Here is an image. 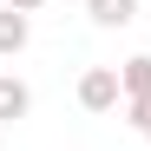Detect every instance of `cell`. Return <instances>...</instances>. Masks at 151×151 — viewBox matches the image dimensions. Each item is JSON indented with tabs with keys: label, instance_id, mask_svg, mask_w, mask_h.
I'll list each match as a JSON object with an SVG mask.
<instances>
[{
	"label": "cell",
	"instance_id": "277c9868",
	"mask_svg": "<svg viewBox=\"0 0 151 151\" xmlns=\"http://www.w3.org/2000/svg\"><path fill=\"white\" fill-rule=\"evenodd\" d=\"M27 112H33V92H27V79L0 72V125H13V118H27Z\"/></svg>",
	"mask_w": 151,
	"mask_h": 151
},
{
	"label": "cell",
	"instance_id": "8992f818",
	"mask_svg": "<svg viewBox=\"0 0 151 151\" xmlns=\"http://www.w3.org/2000/svg\"><path fill=\"white\" fill-rule=\"evenodd\" d=\"M125 118L138 125V138H151V99H145V105H125Z\"/></svg>",
	"mask_w": 151,
	"mask_h": 151
},
{
	"label": "cell",
	"instance_id": "5b68a950",
	"mask_svg": "<svg viewBox=\"0 0 151 151\" xmlns=\"http://www.w3.org/2000/svg\"><path fill=\"white\" fill-rule=\"evenodd\" d=\"M92 27H132L138 20V0H86Z\"/></svg>",
	"mask_w": 151,
	"mask_h": 151
},
{
	"label": "cell",
	"instance_id": "7a4b0ae2",
	"mask_svg": "<svg viewBox=\"0 0 151 151\" xmlns=\"http://www.w3.org/2000/svg\"><path fill=\"white\" fill-rule=\"evenodd\" d=\"M118 86H125V105H145V99H151V53L125 59L118 66Z\"/></svg>",
	"mask_w": 151,
	"mask_h": 151
},
{
	"label": "cell",
	"instance_id": "3957f363",
	"mask_svg": "<svg viewBox=\"0 0 151 151\" xmlns=\"http://www.w3.org/2000/svg\"><path fill=\"white\" fill-rule=\"evenodd\" d=\"M27 40H33V20H27V13H13V7H0V59L27 53Z\"/></svg>",
	"mask_w": 151,
	"mask_h": 151
},
{
	"label": "cell",
	"instance_id": "6da1fadb",
	"mask_svg": "<svg viewBox=\"0 0 151 151\" xmlns=\"http://www.w3.org/2000/svg\"><path fill=\"white\" fill-rule=\"evenodd\" d=\"M118 99H125L118 66H86V72H79V105H86V112H112Z\"/></svg>",
	"mask_w": 151,
	"mask_h": 151
},
{
	"label": "cell",
	"instance_id": "52a82bcc",
	"mask_svg": "<svg viewBox=\"0 0 151 151\" xmlns=\"http://www.w3.org/2000/svg\"><path fill=\"white\" fill-rule=\"evenodd\" d=\"M7 7H13V13H33V7H46V0H7Z\"/></svg>",
	"mask_w": 151,
	"mask_h": 151
}]
</instances>
